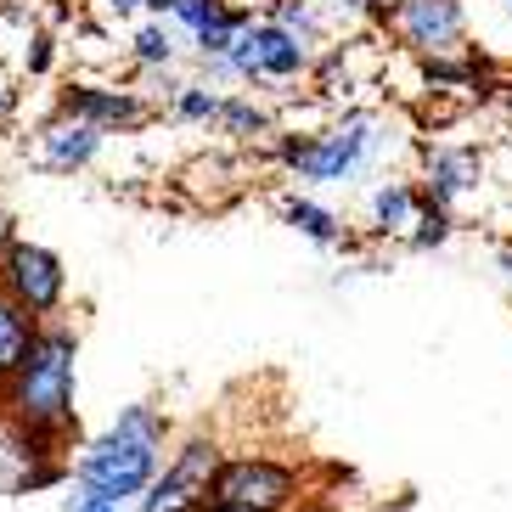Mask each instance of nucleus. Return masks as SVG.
Masks as SVG:
<instances>
[{"instance_id": "obj_1", "label": "nucleus", "mask_w": 512, "mask_h": 512, "mask_svg": "<svg viewBox=\"0 0 512 512\" xmlns=\"http://www.w3.org/2000/svg\"><path fill=\"white\" fill-rule=\"evenodd\" d=\"M0 422L40 428L74 445L79 434V327L68 316L40 321L23 361L0 377Z\"/></svg>"}, {"instance_id": "obj_2", "label": "nucleus", "mask_w": 512, "mask_h": 512, "mask_svg": "<svg viewBox=\"0 0 512 512\" xmlns=\"http://www.w3.org/2000/svg\"><path fill=\"white\" fill-rule=\"evenodd\" d=\"M181 434L158 400H130L102 434L79 439L68 451V484H85L107 501H136L152 484V473L164 467L169 439Z\"/></svg>"}, {"instance_id": "obj_3", "label": "nucleus", "mask_w": 512, "mask_h": 512, "mask_svg": "<svg viewBox=\"0 0 512 512\" xmlns=\"http://www.w3.org/2000/svg\"><path fill=\"white\" fill-rule=\"evenodd\" d=\"M383 113H372V107H338L332 119H321L316 130H276L271 141H265V152H271V164L282 169L287 181L299 186H349L361 181V175H372L377 158H383Z\"/></svg>"}, {"instance_id": "obj_4", "label": "nucleus", "mask_w": 512, "mask_h": 512, "mask_svg": "<svg viewBox=\"0 0 512 512\" xmlns=\"http://www.w3.org/2000/svg\"><path fill=\"white\" fill-rule=\"evenodd\" d=\"M310 62H316V51L299 46L282 23H271V17H259V12L226 46L231 85L237 91H254V96H287V85L310 79Z\"/></svg>"}, {"instance_id": "obj_5", "label": "nucleus", "mask_w": 512, "mask_h": 512, "mask_svg": "<svg viewBox=\"0 0 512 512\" xmlns=\"http://www.w3.org/2000/svg\"><path fill=\"white\" fill-rule=\"evenodd\" d=\"M0 293L34 321H57L68 316V299H74V282H68V259L51 248V242H34L17 231L6 248H0Z\"/></svg>"}, {"instance_id": "obj_6", "label": "nucleus", "mask_w": 512, "mask_h": 512, "mask_svg": "<svg viewBox=\"0 0 512 512\" xmlns=\"http://www.w3.org/2000/svg\"><path fill=\"white\" fill-rule=\"evenodd\" d=\"M226 445L209 434V428H186V434L169 439L164 467L152 473V484L136 496V512H197L209 501L214 467H220Z\"/></svg>"}, {"instance_id": "obj_7", "label": "nucleus", "mask_w": 512, "mask_h": 512, "mask_svg": "<svg viewBox=\"0 0 512 512\" xmlns=\"http://www.w3.org/2000/svg\"><path fill=\"white\" fill-rule=\"evenodd\" d=\"M51 113H68V119L91 124L102 136H141V130L158 119L152 96L141 91L136 79H102V74H74L57 91Z\"/></svg>"}, {"instance_id": "obj_8", "label": "nucleus", "mask_w": 512, "mask_h": 512, "mask_svg": "<svg viewBox=\"0 0 512 512\" xmlns=\"http://www.w3.org/2000/svg\"><path fill=\"white\" fill-rule=\"evenodd\" d=\"M209 501H231V507H248V512H293L304 501V473L293 462H276V456H259V451L220 456Z\"/></svg>"}, {"instance_id": "obj_9", "label": "nucleus", "mask_w": 512, "mask_h": 512, "mask_svg": "<svg viewBox=\"0 0 512 512\" xmlns=\"http://www.w3.org/2000/svg\"><path fill=\"white\" fill-rule=\"evenodd\" d=\"M377 23L422 62L467 51V0H389Z\"/></svg>"}, {"instance_id": "obj_10", "label": "nucleus", "mask_w": 512, "mask_h": 512, "mask_svg": "<svg viewBox=\"0 0 512 512\" xmlns=\"http://www.w3.org/2000/svg\"><path fill=\"white\" fill-rule=\"evenodd\" d=\"M107 136L91 124L68 119V113H46V124L34 130V164L46 175H85V169L102 164Z\"/></svg>"}, {"instance_id": "obj_11", "label": "nucleus", "mask_w": 512, "mask_h": 512, "mask_svg": "<svg viewBox=\"0 0 512 512\" xmlns=\"http://www.w3.org/2000/svg\"><path fill=\"white\" fill-rule=\"evenodd\" d=\"M490 175L479 147H428L422 152V203H439V209H456L462 197H473Z\"/></svg>"}, {"instance_id": "obj_12", "label": "nucleus", "mask_w": 512, "mask_h": 512, "mask_svg": "<svg viewBox=\"0 0 512 512\" xmlns=\"http://www.w3.org/2000/svg\"><path fill=\"white\" fill-rule=\"evenodd\" d=\"M422 214V186L406 175H377L366 186V231L377 242H400L411 231V220Z\"/></svg>"}, {"instance_id": "obj_13", "label": "nucleus", "mask_w": 512, "mask_h": 512, "mask_svg": "<svg viewBox=\"0 0 512 512\" xmlns=\"http://www.w3.org/2000/svg\"><path fill=\"white\" fill-rule=\"evenodd\" d=\"M214 130L231 147H265L276 136V107L259 102L254 91H226L220 96V113H214Z\"/></svg>"}, {"instance_id": "obj_14", "label": "nucleus", "mask_w": 512, "mask_h": 512, "mask_svg": "<svg viewBox=\"0 0 512 512\" xmlns=\"http://www.w3.org/2000/svg\"><path fill=\"white\" fill-rule=\"evenodd\" d=\"M124 57H130L136 74H147V68H186V40L175 34L169 17H136Z\"/></svg>"}, {"instance_id": "obj_15", "label": "nucleus", "mask_w": 512, "mask_h": 512, "mask_svg": "<svg viewBox=\"0 0 512 512\" xmlns=\"http://www.w3.org/2000/svg\"><path fill=\"white\" fill-rule=\"evenodd\" d=\"M282 220L293 231H299L304 242H316V248H349V226H344V214L327 209V203H316V197H304V192H287L282 203Z\"/></svg>"}, {"instance_id": "obj_16", "label": "nucleus", "mask_w": 512, "mask_h": 512, "mask_svg": "<svg viewBox=\"0 0 512 512\" xmlns=\"http://www.w3.org/2000/svg\"><path fill=\"white\" fill-rule=\"evenodd\" d=\"M220 96H226V91H214V85H203V79H192V74H186V79H181V91H175L164 107H158V119L186 124V130H214Z\"/></svg>"}, {"instance_id": "obj_17", "label": "nucleus", "mask_w": 512, "mask_h": 512, "mask_svg": "<svg viewBox=\"0 0 512 512\" xmlns=\"http://www.w3.org/2000/svg\"><path fill=\"white\" fill-rule=\"evenodd\" d=\"M34 327H40V321L23 316V310H17V304L6 299V293H0V377H6L17 361H23V349H29Z\"/></svg>"}, {"instance_id": "obj_18", "label": "nucleus", "mask_w": 512, "mask_h": 512, "mask_svg": "<svg viewBox=\"0 0 512 512\" xmlns=\"http://www.w3.org/2000/svg\"><path fill=\"white\" fill-rule=\"evenodd\" d=\"M451 237H456V214L439 209V203H422V214L411 220V231L400 242H406L411 254H428V248H445Z\"/></svg>"}, {"instance_id": "obj_19", "label": "nucleus", "mask_w": 512, "mask_h": 512, "mask_svg": "<svg viewBox=\"0 0 512 512\" xmlns=\"http://www.w3.org/2000/svg\"><path fill=\"white\" fill-rule=\"evenodd\" d=\"M57 29L51 23H29V34H23V74L29 79H51L57 74Z\"/></svg>"}, {"instance_id": "obj_20", "label": "nucleus", "mask_w": 512, "mask_h": 512, "mask_svg": "<svg viewBox=\"0 0 512 512\" xmlns=\"http://www.w3.org/2000/svg\"><path fill=\"white\" fill-rule=\"evenodd\" d=\"M96 17H102V23H136L141 0H96Z\"/></svg>"}, {"instance_id": "obj_21", "label": "nucleus", "mask_w": 512, "mask_h": 512, "mask_svg": "<svg viewBox=\"0 0 512 512\" xmlns=\"http://www.w3.org/2000/svg\"><path fill=\"white\" fill-rule=\"evenodd\" d=\"M338 17H361V23H377L383 17V0H332Z\"/></svg>"}, {"instance_id": "obj_22", "label": "nucleus", "mask_w": 512, "mask_h": 512, "mask_svg": "<svg viewBox=\"0 0 512 512\" xmlns=\"http://www.w3.org/2000/svg\"><path fill=\"white\" fill-rule=\"evenodd\" d=\"M17 237V214H12V203H0V248Z\"/></svg>"}, {"instance_id": "obj_23", "label": "nucleus", "mask_w": 512, "mask_h": 512, "mask_svg": "<svg viewBox=\"0 0 512 512\" xmlns=\"http://www.w3.org/2000/svg\"><path fill=\"white\" fill-rule=\"evenodd\" d=\"M169 6L175 0H141V17H169Z\"/></svg>"}, {"instance_id": "obj_24", "label": "nucleus", "mask_w": 512, "mask_h": 512, "mask_svg": "<svg viewBox=\"0 0 512 512\" xmlns=\"http://www.w3.org/2000/svg\"><path fill=\"white\" fill-rule=\"evenodd\" d=\"M496 265H501V276L512 282V242H501V254H496Z\"/></svg>"}, {"instance_id": "obj_25", "label": "nucleus", "mask_w": 512, "mask_h": 512, "mask_svg": "<svg viewBox=\"0 0 512 512\" xmlns=\"http://www.w3.org/2000/svg\"><path fill=\"white\" fill-rule=\"evenodd\" d=\"M197 512H248V507H231V501H203Z\"/></svg>"}, {"instance_id": "obj_26", "label": "nucleus", "mask_w": 512, "mask_h": 512, "mask_svg": "<svg viewBox=\"0 0 512 512\" xmlns=\"http://www.w3.org/2000/svg\"><path fill=\"white\" fill-rule=\"evenodd\" d=\"M107 512H136V501H119V507H107Z\"/></svg>"}, {"instance_id": "obj_27", "label": "nucleus", "mask_w": 512, "mask_h": 512, "mask_svg": "<svg viewBox=\"0 0 512 512\" xmlns=\"http://www.w3.org/2000/svg\"><path fill=\"white\" fill-rule=\"evenodd\" d=\"M507 17H512V0H507Z\"/></svg>"}]
</instances>
